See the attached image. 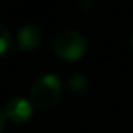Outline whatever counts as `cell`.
Masks as SVG:
<instances>
[{"instance_id": "8", "label": "cell", "mask_w": 133, "mask_h": 133, "mask_svg": "<svg viewBox=\"0 0 133 133\" xmlns=\"http://www.w3.org/2000/svg\"><path fill=\"white\" fill-rule=\"evenodd\" d=\"M131 49H133V34H131Z\"/></svg>"}, {"instance_id": "7", "label": "cell", "mask_w": 133, "mask_h": 133, "mask_svg": "<svg viewBox=\"0 0 133 133\" xmlns=\"http://www.w3.org/2000/svg\"><path fill=\"white\" fill-rule=\"evenodd\" d=\"M5 121H7V118H5V113H3V110L0 108V133H2V130L5 128Z\"/></svg>"}, {"instance_id": "2", "label": "cell", "mask_w": 133, "mask_h": 133, "mask_svg": "<svg viewBox=\"0 0 133 133\" xmlns=\"http://www.w3.org/2000/svg\"><path fill=\"white\" fill-rule=\"evenodd\" d=\"M86 47V37L74 29H64L52 39V51L62 61H79L84 56Z\"/></svg>"}, {"instance_id": "6", "label": "cell", "mask_w": 133, "mask_h": 133, "mask_svg": "<svg viewBox=\"0 0 133 133\" xmlns=\"http://www.w3.org/2000/svg\"><path fill=\"white\" fill-rule=\"evenodd\" d=\"M14 49V37L5 25L0 24V57L7 56Z\"/></svg>"}, {"instance_id": "5", "label": "cell", "mask_w": 133, "mask_h": 133, "mask_svg": "<svg viewBox=\"0 0 133 133\" xmlns=\"http://www.w3.org/2000/svg\"><path fill=\"white\" fill-rule=\"evenodd\" d=\"M88 78L83 74H72L68 81V89L72 96H83L88 91Z\"/></svg>"}, {"instance_id": "3", "label": "cell", "mask_w": 133, "mask_h": 133, "mask_svg": "<svg viewBox=\"0 0 133 133\" xmlns=\"http://www.w3.org/2000/svg\"><path fill=\"white\" fill-rule=\"evenodd\" d=\"M32 103L24 96H14L5 104V118L15 125H25L32 118Z\"/></svg>"}, {"instance_id": "1", "label": "cell", "mask_w": 133, "mask_h": 133, "mask_svg": "<svg viewBox=\"0 0 133 133\" xmlns=\"http://www.w3.org/2000/svg\"><path fill=\"white\" fill-rule=\"evenodd\" d=\"M62 94L61 79L56 74H44L32 84L29 101L37 110H51L59 103Z\"/></svg>"}, {"instance_id": "4", "label": "cell", "mask_w": 133, "mask_h": 133, "mask_svg": "<svg viewBox=\"0 0 133 133\" xmlns=\"http://www.w3.org/2000/svg\"><path fill=\"white\" fill-rule=\"evenodd\" d=\"M41 42H42V30L36 24H25L17 32V45L24 52L37 49Z\"/></svg>"}]
</instances>
